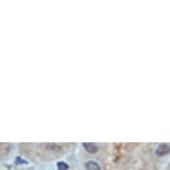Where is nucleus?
Masks as SVG:
<instances>
[{"mask_svg": "<svg viewBox=\"0 0 170 170\" xmlns=\"http://www.w3.org/2000/svg\"><path fill=\"white\" fill-rule=\"evenodd\" d=\"M156 153L160 157L168 155L169 153V145L168 143H160L156 150Z\"/></svg>", "mask_w": 170, "mask_h": 170, "instance_id": "f257e3e1", "label": "nucleus"}, {"mask_svg": "<svg viewBox=\"0 0 170 170\" xmlns=\"http://www.w3.org/2000/svg\"><path fill=\"white\" fill-rule=\"evenodd\" d=\"M82 146H83V148H85L88 152L90 153H96L97 151H98V147L96 146L95 143H91V142H83L82 143Z\"/></svg>", "mask_w": 170, "mask_h": 170, "instance_id": "f03ea898", "label": "nucleus"}, {"mask_svg": "<svg viewBox=\"0 0 170 170\" xmlns=\"http://www.w3.org/2000/svg\"><path fill=\"white\" fill-rule=\"evenodd\" d=\"M85 167L87 170H101L100 169V166L96 161H88L85 165Z\"/></svg>", "mask_w": 170, "mask_h": 170, "instance_id": "7ed1b4c3", "label": "nucleus"}, {"mask_svg": "<svg viewBox=\"0 0 170 170\" xmlns=\"http://www.w3.org/2000/svg\"><path fill=\"white\" fill-rule=\"evenodd\" d=\"M57 168H58V170H68L69 166L66 162H64V161H59L57 163Z\"/></svg>", "mask_w": 170, "mask_h": 170, "instance_id": "20e7f679", "label": "nucleus"}, {"mask_svg": "<svg viewBox=\"0 0 170 170\" xmlns=\"http://www.w3.org/2000/svg\"><path fill=\"white\" fill-rule=\"evenodd\" d=\"M15 163H16V165H27V161H26V160H24L22 159V158H20V157H17V158H16V161H15Z\"/></svg>", "mask_w": 170, "mask_h": 170, "instance_id": "39448f33", "label": "nucleus"}]
</instances>
